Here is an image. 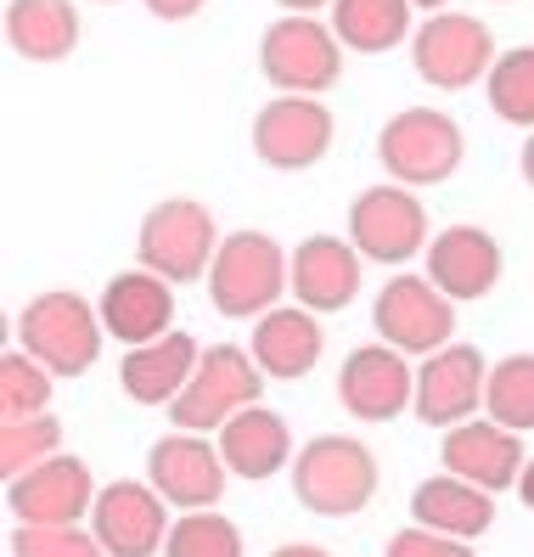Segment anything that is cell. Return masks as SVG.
<instances>
[{
  "instance_id": "1",
  "label": "cell",
  "mask_w": 534,
  "mask_h": 557,
  "mask_svg": "<svg viewBox=\"0 0 534 557\" xmlns=\"http://www.w3.org/2000/svg\"><path fill=\"white\" fill-rule=\"evenodd\" d=\"M293 253L271 232H231L209 265V305L231 321H259L264 310L282 305V293H293Z\"/></svg>"
},
{
  "instance_id": "2",
  "label": "cell",
  "mask_w": 534,
  "mask_h": 557,
  "mask_svg": "<svg viewBox=\"0 0 534 557\" xmlns=\"http://www.w3.org/2000/svg\"><path fill=\"white\" fill-rule=\"evenodd\" d=\"M377 456L355 434H315L305 450L293 456V496L321 518H349L365 512L377 496Z\"/></svg>"
},
{
  "instance_id": "3",
  "label": "cell",
  "mask_w": 534,
  "mask_h": 557,
  "mask_svg": "<svg viewBox=\"0 0 534 557\" xmlns=\"http://www.w3.org/2000/svg\"><path fill=\"white\" fill-rule=\"evenodd\" d=\"M102 338H108L102 310L85 305L79 293H69V287L35 293V299L17 310V349H28L57 377L90 372L96 355H102Z\"/></svg>"
},
{
  "instance_id": "4",
  "label": "cell",
  "mask_w": 534,
  "mask_h": 557,
  "mask_svg": "<svg viewBox=\"0 0 534 557\" xmlns=\"http://www.w3.org/2000/svg\"><path fill=\"white\" fill-rule=\"evenodd\" d=\"M259 395H264V372H259L253 349L209 344L203 360H197V372H191V383L181 388V400L170 406V417L186 434H220L237 411L259 406Z\"/></svg>"
},
{
  "instance_id": "5",
  "label": "cell",
  "mask_w": 534,
  "mask_h": 557,
  "mask_svg": "<svg viewBox=\"0 0 534 557\" xmlns=\"http://www.w3.org/2000/svg\"><path fill=\"white\" fill-rule=\"evenodd\" d=\"M467 136L439 108H399L377 129V163L399 186H439L461 170Z\"/></svg>"
},
{
  "instance_id": "6",
  "label": "cell",
  "mask_w": 534,
  "mask_h": 557,
  "mask_svg": "<svg viewBox=\"0 0 534 557\" xmlns=\"http://www.w3.org/2000/svg\"><path fill=\"white\" fill-rule=\"evenodd\" d=\"M259 74L282 96H321L344 79V40L321 17H276L259 40Z\"/></svg>"
},
{
  "instance_id": "7",
  "label": "cell",
  "mask_w": 534,
  "mask_h": 557,
  "mask_svg": "<svg viewBox=\"0 0 534 557\" xmlns=\"http://www.w3.org/2000/svg\"><path fill=\"white\" fill-rule=\"evenodd\" d=\"M220 232H214V214L197 203V198H170V203H158L147 209L141 220V237H136V253H141V265L158 271L163 282H197V276H209L214 265V253H220Z\"/></svg>"
},
{
  "instance_id": "8",
  "label": "cell",
  "mask_w": 534,
  "mask_h": 557,
  "mask_svg": "<svg viewBox=\"0 0 534 557\" xmlns=\"http://www.w3.org/2000/svg\"><path fill=\"white\" fill-rule=\"evenodd\" d=\"M411 69L433 90H467V85L489 79V69H495L489 23L467 17V12H433L411 35Z\"/></svg>"
},
{
  "instance_id": "9",
  "label": "cell",
  "mask_w": 534,
  "mask_h": 557,
  "mask_svg": "<svg viewBox=\"0 0 534 557\" xmlns=\"http://www.w3.org/2000/svg\"><path fill=\"white\" fill-rule=\"evenodd\" d=\"M349 243L360 248V259H372V265H406V259L427 253L433 237H427L422 198L399 181L365 186L349 203Z\"/></svg>"
},
{
  "instance_id": "10",
  "label": "cell",
  "mask_w": 534,
  "mask_h": 557,
  "mask_svg": "<svg viewBox=\"0 0 534 557\" xmlns=\"http://www.w3.org/2000/svg\"><path fill=\"white\" fill-rule=\"evenodd\" d=\"M332 136H338L332 108L315 102V96H276L253 119V152L264 170H282V175H298L310 163H321L332 152Z\"/></svg>"
},
{
  "instance_id": "11",
  "label": "cell",
  "mask_w": 534,
  "mask_h": 557,
  "mask_svg": "<svg viewBox=\"0 0 534 557\" xmlns=\"http://www.w3.org/2000/svg\"><path fill=\"white\" fill-rule=\"evenodd\" d=\"M372 326L399 355H433L456 333V299H445L427 276H394L372 305Z\"/></svg>"
},
{
  "instance_id": "12",
  "label": "cell",
  "mask_w": 534,
  "mask_h": 557,
  "mask_svg": "<svg viewBox=\"0 0 534 557\" xmlns=\"http://www.w3.org/2000/svg\"><path fill=\"white\" fill-rule=\"evenodd\" d=\"M170 502L158 496L141 479H113L102 484L90 512L96 541L108 546V557H163V541H170Z\"/></svg>"
},
{
  "instance_id": "13",
  "label": "cell",
  "mask_w": 534,
  "mask_h": 557,
  "mask_svg": "<svg viewBox=\"0 0 534 557\" xmlns=\"http://www.w3.org/2000/svg\"><path fill=\"white\" fill-rule=\"evenodd\" d=\"M225 479H231V468H225L220 445H209V434L175 429V434H163V440L147 450V484H152L170 507H186V512L220 507Z\"/></svg>"
},
{
  "instance_id": "14",
  "label": "cell",
  "mask_w": 534,
  "mask_h": 557,
  "mask_svg": "<svg viewBox=\"0 0 534 557\" xmlns=\"http://www.w3.org/2000/svg\"><path fill=\"white\" fill-rule=\"evenodd\" d=\"M338 400L360 422H394L399 411L417 400V367H411V355H399L383 338L349 349L344 367H338Z\"/></svg>"
},
{
  "instance_id": "15",
  "label": "cell",
  "mask_w": 534,
  "mask_h": 557,
  "mask_svg": "<svg viewBox=\"0 0 534 557\" xmlns=\"http://www.w3.org/2000/svg\"><path fill=\"white\" fill-rule=\"evenodd\" d=\"M484 383H489V360L473 344H445V349L422 355L411 406L427 429H456V422L484 411Z\"/></svg>"
},
{
  "instance_id": "16",
  "label": "cell",
  "mask_w": 534,
  "mask_h": 557,
  "mask_svg": "<svg viewBox=\"0 0 534 557\" xmlns=\"http://www.w3.org/2000/svg\"><path fill=\"white\" fill-rule=\"evenodd\" d=\"M96 479L79 456H51V462L7 479V507L17 523H85L96 512Z\"/></svg>"
},
{
  "instance_id": "17",
  "label": "cell",
  "mask_w": 534,
  "mask_h": 557,
  "mask_svg": "<svg viewBox=\"0 0 534 557\" xmlns=\"http://www.w3.org/2000/svg\"><path fill=\"white\" fill-rule=\"evenodd\" d=\"M439 462H445V473L500 496V490H518L529 450H523V434L500 429L495 417H467V422H456V429H445Z\"/></svg>"
},
{
  "instance_id": "18",
  "label": "cell",
  "mask_w": 534,
  "mask_h": 557,
  "mask_svg": "<svg viewBox=\"0 0 534 557\" xmlns=\"http://www.w3.org/2000/svg\"><path fill=\"white\" fill-rule=\"evenodd\" d=\"M96 310H102V326H108L124 349L152 344V338H163V333H175V282H163V276L147 271V265L119 271V276H108Z\"/></svg>"
},
{
  "instance_id": "19",
  "label": "cell",
  "mask_w": 534,
  "mask_h": 557,
  "mask_svg": "<svg viewBox=\"0 0 534 557\" xmlns=\"http://www.w3.org/2000/svg\"><path fill=\"white\" fill-rule=\"evenodd\" d=\"M500 243L484 232V225H445L439 237L427 243V282L456 305L489 299L500 282Z\"/></svg>"
},
{
  "instance_id": "20",
  "label": "cell",
  "mask_w": 534,
  "mask_h": 557,
  "mask_svg": "<svg viewBox=\"0 0 534 557\" xmlns=\"http://www.w3.org/2000/svg\"><path fill=\"white\" fill-rule=\"evenodd\" d=\"M360 248L344 243V237H305L293 248V299L315 310V315H332V310H349L355 293H360Z\"/></svg>"
},
{
  "instance_id": "21",
  "label": "cell",
  "mask_w": 534,
  "mask_h": 557,
  "mask_svg": "<svg viewBox=\"0 0 534 557\" xmlns=\"http://www.w3.org/2000/svg\"><path fill=\"white\" fill-rule=\"evenodd\" d=\"M197 360H203V349H197L191 333H163L152 344H136V349H124V367H119V388L136 406H175L181 400V388L191 383L197 372Z\"/></svg>"
},
{
  "instance_id": "22",
  "label": "cell",
  "mask_w": 534,
  "mask_h": 557,
  "mask_svg": "<svg viewBox=\"0 0 534 557\" xmlns=\"http://www.w3.org/2000/svg\"><path fill=\"white\" fill-rule=\"evenodd\" d=\"M248 349H253V360H259L264 377L293 383V377H305L315 360H321L326 326H321V315L305 310V305H276V310H264V315L253 321Z\"/></svg>"
},
{
  "instance_id": "23",
  "label": "cell",
  "mask_w": 534,
  "mask_h": 557,
  "mask_svg": "<svg viewBox=\"0 0 534 557\" xmlns=\"http://www.w3.org/2000/svg\"><path fill=\"white\" fill-rule=\"evenodd\" d=\"M220 456L237 479H276L282 468H293V429L287 417H276L271 406H248L220 429Z\"/></svg>"
},
{
  "instance_id": "24",
  "label": "cell",
  "mask_w": 534,
  "mask_h": 557,
  "mask_svg": "<svg viewBox=\"0 0 534 557\" xmlns=\"http://www.w3.org/2000/svg\"><path fill=\"white\" fill-rule=\"evenodd\" d=\"M411 523L456 535V541H479L495 523V496L479 490V484H467V479H456V473H433L411 490Z\"/></svg>"
},
{
  "instance_id": "25",
  "label": "cell",
  "mask_w": 534,
  "mask_h": 557,
  "mask_svg": "<svg viewBox=\"0 0 534 557\" xmlns=\"http://www.w3.org/2000/svg\"><path fill=\"white\" fill-rule=\"evenodd\" d=\"M85 35L74 0H12L7 7V46L23 62H62Z\"/></svg>"
},
{
  "instance_id": "26",
  "label": "cell",
  "mask_w": 534,
  "mask_h": 557,
  "mask_svg": "<svg viewBox=\"0 0 534 557\" xmlns=\"http://www.w3.org/2000/svg\"><path fill=\"white\" fill-rule=\"evenodd\" d=\"M411 0H332V35L344 40V51L383 57L411 35Z\"/></svg>"
},
{
  "instance_id": "27",
  "label": "cell",
  "mask_w": 534,
  "mask_h": 557,
  "mask_svg": "<svg viewBox=\"0 0 534 557\" xmlns=\"http://www.w3.org/2000/svg\"><path fill=\"white\" fill-rule=\"evenodd\" d=\"M484 411L512 434H534V355H500L484 383Z\"/></svg>"
},
{
  "instance_id": "28",
  "label": "cell",
  "mask_w": 534,
  "mask_h": 557,
  "mask_svg": "<svg viewBox=\"0 0 534 557\" xmlns=\"http://www.w3.org/2000/svg\"><path fill=\"white\" fill-rule=\"evenodd\" d=\"M489 108L500 124L534 129V46H512L489 69Z\"/></svg>"
},
{
  "instance_id": "29",
  "label": "cell",
  "mask_w": 534,
  "mask_h": 557,
  "mask_svg": "<svg viewBox=\"0 0 534 557\" xmlns=\"http://www.w3.org/2000/svg\"><path fill=\"white\" fill-rule=\"evenodd\" d=\"M163 557H243V530L214 507L181 512L170 523V541H163Z\"/></svg>"
},
{
  "instance_id": "30",
  "label": "cell",
  "mask_w": 534,
  "mask_h": 557,
  "mask_svg": "<svg viewBox=\"0 0 534 557\" xmlns=\"http://www.w3.org/2000/svg\"><path fill=\"white\" fill-rule=\"evenodd\" d=\"M51 377L28 349H7L0 355V422H17V417H40L51 406Z\"/></svg>"
},
{
  "instance_id": "31",
  "label": "cell",
  "mask_w": 534,
  "mask_h": 557,
  "mask_svg": "<svg viewBox=\"0 0 534 557\" xmlns=\"http://www.w3.org/2000/svg\"><path fill=\"white\" fill-rule=\"evenodd\" d=\"M51 456H62V422L57 417L40 411V417L0 422V473H7V479L51 462Z\"/></svg>"
},
{
  "instance_id": "32",
  "label": "cell",
  "mask_w": 534,
  "mask_h": 557,
  "mask_svg": "<svg viewBox=\"0 0 534 557\" xmlns=\"http://www.w3.org/2000/svg\"><path fill=\"white\" fill-rule=\"evenodd\" d=\"M7 546L12 557H108V546L85 523H17Z\"/></svg>"
},
{
  "instance_id": "33",
  "label": "cell",
  "mask_w": 534,
  "mask_h": 557,
  "mask_svg": "<svg viewBox=\"0 0 534 557\" xmlns=\"http://www.w3.org/2000/svg\"><path fill=\"white\" fill-rule=\"evenodd\" d=\"M383 557H479V552H473V541H456V535H439V530L411 523V530L388 535V552Z\"/></svg>"
},
{
  "instance_id": "34",
  "label": "cell",
  "mask_w": 534,
  "mask_h": 557,
  "mask_svg": "<svg viewBox=\"0 0 534 557\" xmlns=\"http://www.w3.org/2000/svg\"><path fill=\"white\" fill-rule=\"evenodd\" d=\"M209 0H147V12L152 17H163V23H186V17H197Z\"/></svg>"
},
{
  "instance_id": "35",
  "label": "cell",
  "mask_w": 534,
  "mask_h": 557,
  "mask_svg": "<svg viewBox=\"0 0 534 557\" xmlns=\"http://www.w3.org/2000/svg\"><path fill=\"white\" fill-rule=\"evenodd\" d=\"M282 12H298V17H315V12H332V0H276Z\"/></svg>"
},
{
  "instance_id": "36",
  "label": "cell",
  "mask_w": 534,
  "mask_h": 557,
  "mask_svg": "<svg viewBox=\"0 0 534 557\" xmlns=\"http://www.w3.org/2000/svg\"><path fill=\"white\" fill-rule=\"evenodd\" d=\"M271 557H332L326 546H305V541H287V546H276Z\"/></svg>"
},
{
  "instance_id": "37",
  "label": "cell",
  "mask_w": 534,
  "mask_h": 557,
  "mask_svg": "<svg viewBox=\"0 0 534 557\" xmlns=\"http://www.w3.org/2000/svg\"><path fill=\"white\" fill-rule=\"evenodd\" d=\"M518 496H523V507L534 512V456L523 462V479H518Z\"/></svg>"
},
{
  "instance_id": "38",
  "label": "cell",
  "mask_w": 534,
  "mask_h": 557,
  "mask_svg": "<svg viewBox=\"0 0 534 557\" xmlns=\"http://www.w3.org/2000/svg\"><path fill=\"white\" fill-rule=\"evenodd\" d=\"M518 170H523V181L534 186V129H529V141H523V152H518Z\"/></svg>"
},
{
  "instance_id": "39",
  "label": "cell",
  "mask_w": 534,
  "mask_h": 557,
  "mask_svg": "<svg viewBox=\"0 0 534 557\" xmlns=\"http://www.w3.org/2000/svg\"><path fill=\"white\" fill-rule=\"evenodd\" d=\"M411 7H422V12H445L450 0H411Z\"/></svg>"
},
{
  "instance_id": "40",
  "label": "cell",
  "mask_w": 534,
  "mask_h": 557,
  "mask_svg": "<svg viewBox=\"0 0 534 557\" xmlns=\"http://www.w3.org/2000/svg\"><path fill=\"white\" fill-rule=\"evenodd\" d=\"M102 7H108V0H102Z\"/></svg>"
}]
</instances>
